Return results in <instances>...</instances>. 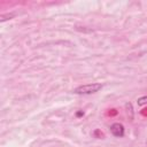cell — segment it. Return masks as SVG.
Listing matches in <instances>:
<instances>
[{
    "label": "cell",
    "instance_id": "6da1fadb",
    "mask_svg": "<svg viewBox=\"0 0 147 147\" xmlns=\"http://www.w3.org/2000/svg\"><path fill=\"white\" fill-rule=\"evenodd\" d=\"M102 87H103V85L101 83H91V84L80 85V86L76 87L72 92L75 94H78V95H90V94L99 92Z\"/></svg>",
    "mask_w": 147,
    "mask_h": 147
},
{
    "label": "cell",
    "instance_id": "7a4b0ae2",
    "mask_svg": "<svg viewBox=\"0 0 147 147\" xmlns=\"http://www.w3.org/2000/svg\"><path fill=\"white\" fill-rule=\"evenodd\" d=\"M110 132L114 137L122 138V137H124V133H125L124 125L121 124V123H114V124L110 125Z\"/></svg>",
    "mask_w": 147,
    "mask_h": 147
},
{
    "label": "cell",
    "instance_id": "3957f363",
    "mask_svg": "<svg viewBox=\"0 0 147 147\" xmlns=\"http://www.w3.org/2000/svg\"><path fill=\"white\" fill-rule=\"evenodd\" d=\"M137 103H138V106L147 105V95H145V96H140V98L137 100Z\"/></svg>",
    "mask_w": 147,
    "mask_h": 147
},
{
    "label": "cell",
    "instance_id": "277c9868",
    "mask_svg": "<svg viewBox=\"0 0 147 147\" xmlns=\"http://www.w3.org/2000/svg\"><path fill=\"white\" fill-rule=\"evenodd\" d=\"M14 16H15V14H13V13L9 14V15H2L1 18H0V21H1V22H5L6 20H10V18H13Z\"/></svg>",
    "mask_w": 147,
    "mask_h": 147
}]
</instances>
